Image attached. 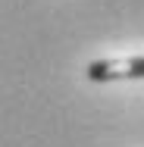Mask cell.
Returning <instances> with one entry per match:
<instances>
[{
    "mask_svg": "<svg viewBox=\"0 0 144 147\" xmlns=\"http://www.w3.org/2000/svg\"><path fill=\"white\" fill-rule=\"evenodd\" d=\"M144 75V57H113V59H94L85 66L88 82H119V78H141Z\"/></svg>",
    "mask_w": 144,
    "mask_h": 147,
    "instance_id": "cell-1",
    "label": "cell"
}]
</instances>
